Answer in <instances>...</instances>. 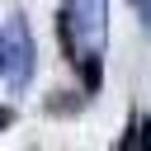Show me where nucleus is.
<instances>
[{"label":"nucleus","instance_id":"1","mask_svg":"<svg viewBox=\"0 0 151 151\" xmlns=\"http://www.w3.org/2000/svg\"><path fill=\"white\" fill-rule=\"evenodd\" d=\"M57 33L66 47V61L80 71L85 94L104 80V38H109V0H66L57 14Z\"/></svg>","mask_w":151,"mask_h":151},{"label":"nucleus","instance_id":"2","mask_svg":"<svg viewBox=\"0 0 151 151\" xmlns=\"http://www.w3.org/2000/svg\"><path fill=\"white\" fill-rule=\"evenodd\" d=\"M33 66H38V47H33V33H28V19L14 14L5 28H0V76L9 90H24L33 80Z\"/></svg>","mask_w":151,"mask_h":151},{"label":"nucleus","instance_id":"3","mask_svg":"<svg viewBox=\"0 0 151 151\" xmlns=\"http://www.w3.org/2000/svg\"><path fill=\"white\" fill-rule=\"evenodd\" d=\"M137 9H142V28L151 33V0H137Z\"/></svg>","mask_w":151,"mask_h":151}]
</instances>
